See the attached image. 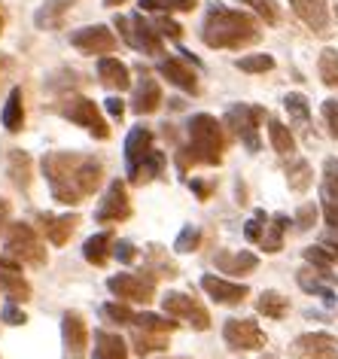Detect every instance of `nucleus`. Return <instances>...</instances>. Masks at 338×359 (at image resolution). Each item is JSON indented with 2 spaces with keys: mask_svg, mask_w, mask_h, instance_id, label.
<instances>
[{
  "mask_svg": "<svg viewBox=\"0 0 338 359\" xmlns=\"http://www.w3.org/2000/svg\"><path fill=\"white\" fill-rule=\"evenodd\" d=\"M61 338H65V359H83L88 347L86 320L76 311H65L61 317Z\"/></svg>",
  "mask_w": 338,
  "mask_h": 359,
  "instance_id": "obj_14",
  "label": "nucleus"
},
{
  "mask_svg": "<svg viewBox=\"0 0 338 359\" xmlns=\"http://www.w3.org/2000/svg\"><path fill=\"white\" fill-rule=\"evenodd\" d=\"M311 165L305 158H296V161H290V168H287V183H290V189L292 192H305L308 186H311Z\"/></svg>",
  "mask_w": 338,
  "mask_h": 359,
  "instance_id": "obj_35",
  "label": "nucleus"
},
{
  "mask_svg": "<svg viewBox=\"0 0 338 359\" xmlns=\"http://www.w3.org/2000/svg\"><path fill=\"white\" fill-rule=\"evenodd\" d=\"M107 113L113 116V119H122V113H126V101L122 97H107Z\"/></svg>",
  "mask_w": 338,
  "mask_h": 359,
  "instance_id": "obj_52",
  "label": "nucleus"
},
{
  "mask_svg": "<svg viewBox=\"0 0 338 359\" xmlns=\"http://www.w3.org/2000/svg\"><path fill=\"white\" fill-rule=\"evenodd\" d=\"M162 170H165V156L158 149H149L147 158L137 165V170H135V177L131 180H135V183H147V180H156Z\"/></svg>",
  "mask_w": 338,
  "mask_h": 359,
  "instance_id": "obj_33",
  "label": "nucleus"
},
{
  "mask_svg": "<svg viewBox=\"0 0 338 359\" xmlns=\"http://www.w3.org/2000/svg\"><path fill=\"white\" fill-rule=\"evenodd\" d=\"M201 290L210 295L217 304H241L247 299V286L244 283H232V280H222V277H201Z\"/></svg>",
  "mask_w": 338,
  "mask_h": 359,
  "instance_id": "obj_15",
  "label": "nucleus"
},
{
  "mask_svg": "<svg viewBox=\"0 0 338 359\" xmlns=\"http://www.w3.org/2000/svg\"><path fill=\"white\" fill-rule=\"evenodd\" d=\"M149 149H153V131L144 128V125L131 128V134L126 137V165H128V177H135L137 165L147 158Z\"/></svg>",
  "mask_w": 338,
  "mask_h": 359,
  "instance_id": "obj_16",
  "label": "nucleus"
},
{
  "mask_svg": "<svg viewBox=\"0 0 338 359\" xmlns=\"http://www.w3.org/2000/svg\"><path fill=\"white\" fill-rule=\"evenodd\" d=\"M158 104H162V88H158V83L149 74L140 76V83L135 88V101H131V110L147 116V113H156Z\"/></svg>",
  "mask_w": 338,
  "mask_h": 359,
  "instance_id": "obj_18",
  "label": "nucleus"
},
{
  "mask_svg": "<svg viewBox=\"0 0 338 359\" xmlns=\"http://www.w3.org/2000/svg\"><path fill=\"white\" fill-rule=\"evenodd\" d=\"M25 125V107H22V88H13L4 107V128L6 131H22Z\"/></svg>",
  "mask_w": 338,
  "mask_h": 359,
  "instance_id": "obj_29",
  "label": "nucleus"
},
{
  "mask_svg": "<svg viewBox=\"0 0 338 359\" xmlns=\"http://www.w3.org/2000/svg\"><path fill=\"white\" fill-rule=\"evenodd\" d=\"M4 320L10 323V326H22V323H28V317H25V311H22L15 302H10V304L4 308Z\"/></svg>",
  "mask_w": 338,
  "mask_h": 359,
  "instance_id": "obj_49",
  "label": "nucleus"
},
{
  "mask_svg": "<svg viewBox=\"0 0 338 359\" xmlns=\"http://www.w3.org/2000/svg\"><path fill=\"white\" fill-rule=\"evenodd\" d=\"M222 149H226V140H222V128L219 122L208 113H198L189 119V158L201 161V165H219L222 161Z\"/></svg>",
  "mask_w": 338,
  "mask_h": 359,
  "instance_id": "obj_3",
  "label": "nucleus"
},
{
  "mask_svg": "<svg viewBox=\"0 0 338 359\" xmlns=\"http://www.w3.org/2000/svg\"><path fill=\"white\" fill-rule=\"evenodd\" d=\"M222 338L232 350H262L265 347V332L253 317H232L222 326Z\"/></svg>",
  "mask_w": 338,
  "mask_h": 359,
  "instance_id": "obj_8",
  "label": "nucleus"
},
{
  "mask_svg": "<svg viewBox=\"0 0 338 359\" xmlns=\"http://www.w3.org/2000/svg\"><path fill=\"white\" fill-rule=\"evenodd\" d=\"M213 262H217V268L222 274H247L259 265V259L253 253H247V250H238V253H232V250H219Z\"/></svg>",
  "mask_w": 338,
  "mask_h": 359,
  "instance_id": "obj_21",
  "label": "nucleus"
},
{
  "mask_svg": "<svg viewBox=\"0 0 338 359\" xmlns=\"http://www.w3.org/2000/svg\"><path fill=\"white\" fill-rule=\"evenodd\" d=\"M40 222H43V231H46L49 244L61 247V244H67L70 235L76 231L79 217H76V213H67V217H52V213H43Z\"/></svg>",
  "mask_w": 338,
  "mask_h": 359,
  "instance_id": "obj_19",
  "label": "nucleus"
},
{
  "mask_svg": "<svg viewBox=\"0 0 338 359\" xmlns=\"http://www.w3.org/2000/svg\"><path fill=\"white\" fill-rule=\"evenodd\" d=\"M156 28H158V34H165V37H171V40H177L183 34V28L177 22H171L168 15H162V19H156Z\"/></svg>",
  "mask_w": 338,
  "mask_h": 359,
  "instance_id": "obj_48",
  "label": "nucleus"
},
{
  "mask_svg": "<svg viewBox=\"0 0 338 359\" xmlns=\"http://www.w3.org/2000/svg\"><path fill=\"white\" fill-rule=\"evenodd\" d=\"M262 119H265L262 107H247V104H235L226 113V125L241 137V143L250 152H259V122Z\"/></svg>",
  "mask_w": 338,
  "mask_h": 359,
  "instance_id": "obj_6",
  "label": "nucleus"
},
{
  "mask_svg": "<svg viewBox=\"0 0 338 359\" xmlns=\"http://www.w3.org/2000/svg\"><path fill=\"white\" fill-rule=\"evenodd\" d=\"M287 308H290V302L274 290H265L259 295V302H256V311L265 313V317H271V320H283L287 317Z\"/></svg>",
  "mask_w": 338,
  "mask_h": 359,
  "instance_id": "obj_31",
  "label": "nucleus"
},
{
  "mask_svg": "<svg viewBox=\"0 0 338 359\" xmlns=\"http://www.w3.org/2000/svg\"><path fill=\"white\" fill-rule=\"evenodd\" d=\"M70 6H74V0H46V4L37 10V15H34V22H37V28H58L61 15H65Z\"/></svg>",
  "mask_w": 338,
  "mask_h": 359,
  "instance_id": "obj_27",
  "label": "nucleus"
},
{
  "mask_svg": "<svg viewBox=\"0 0 338 359\" xmlns=\"http://www.w3.org/2000/svg\"><path fill=\"white\" fill-rule=\"evenodd\" d=\"M259 37L256 22L244 13H235L222 4H213L201 25V40L210 49H241Z\"/></svg>",
  "mask_w": 338,
  "mask_h": 359,
  "instance_id": "obj_2",
  "label": "nucleus"
},
{
  "mask_svg": "<svg viewBox=\"0 0 338 359\" xmlns=\"http://www.w3.org/2000/svg\"><path fill=\"white\" fill-rule=\"evenodd\" d=\"M61 113H65L70 122H76V125H83V128H88L97 140L110 137V128H107L101 110H97L95 101H88V97H74V101H67L65 107H61Z\"/></svg>",
  "mask_w": 338,
  "mask_h": 359,
  "instance_id": "obj_11",
  "label": "nucleus"
},
{
  "mask_svg": "<svg viewBox=\"0 0 338 359\" xmlns=\"http://www.w3.org/2000/svg\"><path fill=\"white\" fill-rule=\"evenodd\" d=\"M198 4V0H140V6H144L147 13H171V10H192V6Z\"/></svg>",
  "mask_w": 338,
  "mask_h": 359,
  "instance_id": "obj_39",
  "label": "nucleus"
},
{
  "mask_svg": "<svg viewBox=\"0 0 338 359\" xmlns=\"http://www.w3.org/2000/svg\"><path fill=\"white\" fill-rule=\"evenodd\" d=\"M262 219H265V213L259 210V213H256V219L247 222V229H244L247 241H262Z\"/></svg>",
  "mask_w": 338,
  "mask_h": 359,
  "instance_id": "obj_51",
  "label": "nucleus"
},
{
  "mask_svg": "<svg viewBox=\"0 0 338 359\" xmlns=\"http://www.w3.org/2000/svg\"><path fill=\"white\" fill-rule=\"evenodd\" d=\"M6 256L15 259L19 265H46V250H43L37 231L28 222H13L6 231Z\"/></svg>",
  "mask_w": 338,
  "mask_h": 359,
  "instance_id": "obj_4",
  "label": "nucleus"
},
{
  "mask_svg": "<svg viewBox=\"0 0 338 359\" xmlns=\"http://www.w3.org/2000/svg\"><path fill=\"white\" fill-rule=\"evenodd\" d=\"M104 317L107 320H113V323H131L135 320V311L128 308V304H116V302H110V304H104Z\"/></svg>",
  "mask_w": 338,
  "mask_h": 359,
  "instance_id": "obj_43",
  "label": "nucleus"
},
{
  "mask_svg": "<svg viewBox=\"0 0 338 359\" xmlns=\"http://www.w3.org/2000/svg\"><path fill=\"white\" fill-rule=\"evenodd\" d=\"M323 183H326V195L338 201V158H326L323 165Z\"/></svg>",
  "mask_w": 338,
  "mask_h": 359,
  "instance_id": "obj_42",
  "label": "nucleus"
},
{
  "mask_svg": "<svg viewBox=\"0 0 338 359\" xmlns=\"http://www.w3.org/2000/svg\"><path fill=\"white\" fill-rule=\"evenodd\" d=\"M162 308H165L168 317L192 323L198 332H204V329L210 326V313L204 311L201 304L192 299V295H186V292H168L165 299H162Z\"/></svg>",
  "mask_w": 338,
  "mask_h": 359,
  "instance_id": "obj_9",
  "label": "nucleus"
},
{
  "mask_svg": "<svg viewBox=\"0 0 338 359\" xmlns=\"http://www.w3.org/2000/svg\"><path fill=\"white\" fill-rule=\"evenodd\" d=\"M43 174L49 180L55 201L79 204L101 186L104 168L101 161L76 156V152H49V156H43Z\"/></svg>",
  "mask_w": 338,
  "mask_h": 359,
  "instance_id": "obj_1",
  "label": "nucleus"
},
{
  "mask_svg": "<svg viewBox=\"0 0 338 359\" xmlns=\"http://www.w3.org/2000/svg\"><path fill=\"white\" fill-rule=\"evenodd\" d=\"M189 189H195V195H198L201 201H208V195H210V186H208V183H198V180H189Z\"/></svg>",
  "mask_w": 338,
  "mask_h": 359,
  "instance_id": "obj_54",
  "label": "nucleus"
},
{
  "mask_svg": "<svg viewBox=\"0 0 338 359\" xmlns=\"http://www.w3.org/2000/svg\"><path fill=\"white\" fill-rule=\"evenodd\" d=\"M104 4H110V6H116V4H122V0H104Z\"/></svg>",
  "mask_w": 338,
  "mask_h": 359,
  "instance_id": "obj_57",
  "label": "nucleus"
},
{
  "mask_svg": "<svg viewBox=\"0 0 338 359\" xmlns=\"http://www.w3.org/2000/svg\"><path fill=\"white\" fill-rule=\"evenodd\" d=\"M135 350L140 356H149V353H158V350H165L168 347V338H165V332H149V329H137L135 326Z\"/></svg>",
  "mask_w": 338,
  "mask_h": 359,
  "instance_id": "obj_28",
  "label": "nucleus"
},
{
  "mask_svg": "<svg viewBox=\"0 0 338 359\" xmlns=\"http://www.w3.org/2000/svg\"><path fill=\"white\" fill-rule=\"evenodd\" d=\"M332 283H335V277H314V271H308V268H302L299 271V286L305 292H314V295H320L326 304H335V290H332Z\"/></svg>",
  "mask_w": 338,
  "mask_h": 359,
  "instance_id": "obj_26",
  "label": "nucleus"
},
{
  "mask_svg": "<svg viewBox=\"0 0 338 359\" xmlns=\"http://www.w3.org/2000/svg\"><path fill=\"white\" fill-rule=\"evenodd\" d=\"M269 137H271V147L278 156H292V152H296V140H292V134L283 122L269 119Z\"/></svg>",
  "mask_w": 338,
  "mask_h": 359,
  "instance_id": "obj_32",
  "label": "nucleus"
},
{
  "mask_svg": "<svg viewBox=\"0 0 338 359\" xmlns=\"http://www.w3.org/2000/svg\"><path fill=\"white\" fill-rule=\"evenodd\" d=\"M290 226V217H283V213H278V217L271 219V226H269V235H262V250L265 253H278V250H283V231H287Z\"/></svg>",
  "mask_w": 338,
  "mask_h": 359,
  "instance_id": "obj_34",
  "label": "nucleus"
},
{
  "mask_svg": "<svg viewBox=\"0 0 338 359\" xmlns=\"http://www.w3.org/2000/svg\"><path fill=\"white\" fill-rule=\"evenodd\" d=\"M95 359H128L126 341L107 329H97L95 332Z\"/></svg>",
  "mask_w": 338,
  "mask_h": 359,
  "instance_id": "obj_23",
  "label": "nucleus"
},
{
  "mask_svg": "<svg viewBox=\"0 0 338 359\" xmlns=\"http://www.w3.org/2000/svg\"><path fill=\"white\" fill-rule=\"evenodd\" d=\"M292 222H296L299 231H308L317 222V204H302V208L296 210V219Z\"/></svg>",
  "mask_w": 338,
  "mask_h": 359,
  "instance_id": "obj_44",
  "label": "nucleus"
},
{
  "mask_svg": "<svg viewBox=\"0 0 338 359\" xmlns=\"http://www.w3.org/2000/svg\"><path fill=\"white\" fill-rule=\"evenodd\" d=\"M116 28L122 31V37H126L128 46L147 52V55H162V40H158L156 25H149L140 13H135L131 19H126V15H116Z\"/></svg>",
  "mask_w": 338,
  "mask_h": 359,
  "instance_id": "obj_5",
  "label": "nucleus"
},
{
  "mask_svg": "<svg viewBox=\"0 0 338 359\" xmlns=\"http://www.w3.org/2000/svg\"><path fill=\"white\" fill-rule=\"evenodd\" d=\"M70 43L86 52V55H110L116 49V37L107 25H92V28H83V31H74L70 34Z\"/></svg>",
  "mask_w": 338,
  "mask_h": 359,
  "instance_id": "obj_13",
  "label": "nucleus"
},
{
  "mask_svg": "<svg viewBox=\"0 0 338 359\" xmlns=\"http://www.w3.org/2000/svg\"><path fill=\"white\" fill-rule=\"evenodd\" d=\"M323 217H326L329 235H332L335 244H338V201H326V204H323Z\"/></svg>",
  "mask_w": 338,
  "mask_h": 359,
  "instance_id": "obj_47",
  "label": "nucleus"
},
{
  "mask_svg": "<svg viewBox=\"0 0 338 359\" xmlns=\"http://www.w3.org/2000/svg\"><path fill=\"white\" fill-rule=\"evenodd\" d=\"M135 323L137 329H149V332H174L177 329V323H174V317H156V313H135Z\"/></svg>",
  "mask_w": 338,
  "mask_h": 359,
  "instance_id": "obj_38",
  "label": "nucleus"
},
{
  "mask_svg": "<svg viewBox=\"0 0 338 359\" xmlns=\"http://www.w3.org/2000/svg\"><path fill=\"white\" fill-rule=\"evenodd\" d=\"M317 74L329 88H338V52L335 49H323L317 61Z\"/></svg>",
  "mask_w": 338,
  "mask_h": 359,
  "instance_id": "obj_36",
  "label": "nucleus"
},
{
  "mask_svg": "<svg viewBox=\"0 0 338 359\" xmlns=\"http://www.w3.org/2000/svg\"><path fill=\"white\" fill-rule=\"evenodd\" d=\"M290 6H292V13H296L311 31L323 34L329 28V6H326V0H290Z\"/></svg>",
  "mask_w": 338,
  "mask_h": 359,
  "instance_id": "obj_17",
  "label": "nucleus"
},
{
  "mask_svg": "<svg viewBox=\"0 0 338 359\" xmlns=\"http://www.w3.org/2000/svg\"><path fill=\"white\" fill-rule=\"evenodd\" d=\"M10 177H13V183L19 186L22 192L31 186V158H28V152H22V149L10 152Z\"/></svg>",
  "mask_w": 338,
  "mask_h": 359,
  "instance_id": "obj_30",
  "label": "nucleus"
},
{
  "mask_svg": "<svg viewBox=\"0 0 338 359\" xmlns=\"http://www.w3.org/2000/svg\"><path fill=\"white\" fill-rule=\"evenodd\" d=\"M4 25H6V10H4V4H0V34H4Z\"/></svg>",
  "mask_w": 338,
  "mask_h": 359,
  "instance_id": "obj_56",
  "label": "nucleus"
},
{
  "mask_svg": "<svg viewBox=\"0 0 338 359\" xmlns=\"http://www.w3.org/2000/svg\"><path fill=\"white\" fill-rule=\"evenodd\" d=\"M283 110L290 113V119L292 122H299V125H305L311 119V107H308V97L305 95H299V92H290L287 97H283Z\"/></svg>",
  "mask_w": 338,
  "mask_h": 359,
  "instance_id": "obj_37",
  "label": "nucleus"
},
{
  "mask_svg": "<svg viewBox=\"0 0 338 359\" xmlns=\"http://www.w3.org/2000/svg\"><path fill=\"white\" fill-rule=\"evenodd\" d=\"M6 219H10V204L0 198V235H4V229H6Z\"/></svg>",
  "mask_w": 338,
  "mask_h": 359,
  "instance_id": "obj_55",
  "label": "nucleus"
},
{
  "mask_svg": "<svg viewBox=\"0 0 338 359\" xmlns=\"http://www.w3.org/2000/svg\"><path fill=\"white\" fill-rule=\"evenodd\" d=\"M107 290L116 295V299L147 304V302H153V295H156V280L147 271H140V274H116V277L107 280Z\"/></svg>",
  "mask_w": 338,
  "mask_h": 359,
  "instance_id": "obj_7",
  "label": "nucleus"
},
{
  "mask_svg": "<svg viewBox=\"0 0 338 359\" xmlns=\"http://www.w3.org/2000/svg\"><path fill=\"white\" fill-rule=\"evenodd\" d=\"M290 353L296 359H335L338 338L329 335V332H308V335H299L292 341Z\"/></svg>",
  "mask_w": 338,
  "mask_h": 359,
  "instance_id": "obj_10",
  "label": "nucleus"
},
{
  "mask_svg": "<svg viewBox=\"0 0 338 359\" xmlns=\"http://www.w3.org/2000/svg\"><path fill=\"white\" fill-rule=\"evenodd\" d=\"M131 217V201H128V192H126V183L122 180H113L107 186V195L104 201L97 204L95 210V219L97 222H122Z\"/></svg>",
  "mask_w": 338,
  "mask_h": 359,
  "instance_id": "obj_12",
  "label": "nucleus"
},
{
  "mask_svg": "<svg viewBox=\"0 0 338 359\" xmlns=\"http://www.w3.org/2000/svg\"><path fill=\"white\" fill-rule=\"evenodd\" d=\"M241 4H247V6H253L256 13L262 15L269 25H274L278 22V6H274V0H241Z\"/></svg>",
  "mask_w": 338,
  "mask_h": 359,
  "instance_id": "obj_45",
  "label": "nucleus"
},
{
  "mask_svg": "<svg viewBox=\"0 0 338 359\" xmlns=\"http://www.w3.org/2000/svg\"><path fill=\"white\" fill-rule=\"evenodd\" d=\"M238 70H244V74H265V70L274 67V58L271 55H244L235 61Z\"/></svg>",
  "mask_w": 338,
  "mask_h": 359,
  "instance_id": "obj_40",
  "label": "nucleus"
},
{
  "mask_svg": "<svg viewBox=\"0 0 338 359\" xmlns=\"http://www.w3.org/2000/svg\"><path fill=\"white\" fill-rule=\"evenodd\" d=\"M97 76L107 88H116V92H126L131 86V76H128V67L122 65L119 58H101L97 61Z\"/></svg>",
  "mask_w": 338,
  "mask_h": 359,
  "instance_id": "obj_22",
  "label": "nucleus"
},
{
  "mask_svg": "<svg viewBox=\"0 0 338 359\" xmlns=\"http://www.w3.org/2000/svg\"><path fill=\"white\" fill-rule=\"evenodd\" d=\"M113 256H116L122 265H131L137 259V250H135L131 241H119V244H113Z\"/></svg>",
  "mask_w": 338,
  "mask_h": 359,
  "instance_id": "obj_46",
  "label": "nucleus"
},
{
  "mask_svg": "<svg viewBox=\"0 0 338 359\" xmlns=\"http://www.w3.org/2000/svg\"><path fill=\"white\" fill-rule=\"evenodd\" d=\"M10 70H13L10 55H0V88H4V86H6V79H10Z\"/></svg>",
  "mask_w": 338,
  "mask_h": 359,
  "instance_id": "obj_53",
  "label": "nucleus"
},
{
  "mask_svg": "<svg viewBox=\"0 0 338 359\" xmlns=\"http://www.w3.org/2000/svg\"><path fill=\"white\" fill-rule=\"evenodd\" d=\"M0 290L10 295L13 302H28L31 299V286L19 274V268H0Z\"/></svg>",
  "mask_w": 338,
  "mask_h": 359,
  "instance_id": "obj_25",
  "label": "nucleus"
},
{
  "mask_svg": "<svg viewBox=\"0 0 338 359\" xmlns=\"http://www.w3.org/2000/svg\"><path fill=\"white\" fill-rule=\"evenodd\" d=\"M198 241H201V231L195 229V226H186V229L180 231V238H177L174 250H177V253H192V250L198 247Z\"/></svg>",
  "mask_w": 338,
  "mask_h": 359,
  "instance_id": "obj_41",
  "label": "nucleus"
},
{
  "mask_svg": "<svg viewBox=\"0 0 338 359\" xmlns=\"http://www.w3.org/2000/svg\"><path fill=\"white\" fill-rule=\"evenodd\" d=\"M323 116H326V122H329V131L338 137V101H323Z\"/></svg>",
  "mask_w": 338,
  "mask_h": 359,
  "instance_id": "obj_50",
  "label": "nucleus"
},
{
  "mask_svg": "<svg viewBox=\"0 0 338 359\" xmlns=\"http://www.w3.org/2000/svg\"><path fill=\"white\" fill-rule=\"evenodd\" d=\"M113 238H110V231H97V235H92L83 244V256H86V262H92V265H107V259H110L113 253Z\"/></svg>",
  "mask_w": 338,
  "mask_h": 359,
  "instance_id": "obj_24",
  "label": "nucleus"
},
{
  "mask_svg": "<svg viewBox=\"0 0 338 359\" xmlns=\"http://www.w3.org/2000/svg\"><path fill=\"white\" fill-rule=\"evenodd\" d=\"M158 74H162L168 83H174L177 88H183V92H198V79H195L192 67H186L180 58H165L158 61Z\"/></svg>",
  "mask_w": 338,
  "mask_h": 359,
  "instance_id": "obj_20",
  "label": "nucleus"
}]
</instances>
